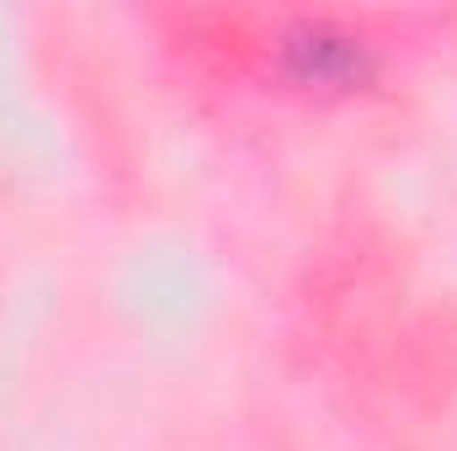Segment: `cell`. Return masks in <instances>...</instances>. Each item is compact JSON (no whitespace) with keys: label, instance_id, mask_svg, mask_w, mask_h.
<instances>
[{"label":"cell","instance_id":"6da1fadb","mask_svg":"<svg viewBox=\"0 0 457 451\" xmlns=\"http://www.w3.org/2000/svg\"><path fill=\"white\" fill-rule=\"evenodd\" d=\"M293 53L303 59V75H309V80L356 75V64H361V53L351 48V37H336V32H325V27H314V32L293 37Z\"/></svg>","mask_w":457,"mask_h":451}]
</instances>
